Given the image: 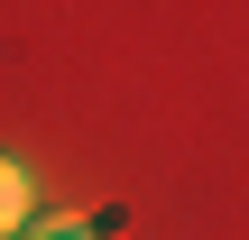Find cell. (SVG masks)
Returning <instances> with one entry per match:
<instances>
[{
    "label": "cell",
    "instance_id": "cell-1",
    "mask_svg": "<svg viewBox=\"0 0 249 240\" xmlns=\"http://www.w3.org/2000/svg\"><path fill=\"white\" fill-rule=\"evenodd\" d=\"M28 194H37V185H28V166H18V157H0V240L28 231V213H37Z\"/></svg>",
    "mask_w": 249,
    "mask_h": 240
},
{
    "label": "cell",
    "instance_id": "cell-2",
    "mask_svg": "<svg viewBox=\"0 0 249 240\" xmlns=\"http://www.w3.org/2000/svg\"><path fill=\"white\" fill-rule=\"evenodd\" d=\"M18 240H102V222H83V213H28Z\"/></svg>",
    "mask_w": 249,
    "mask_h": 240
}]
</instances>
